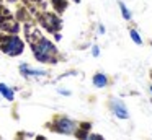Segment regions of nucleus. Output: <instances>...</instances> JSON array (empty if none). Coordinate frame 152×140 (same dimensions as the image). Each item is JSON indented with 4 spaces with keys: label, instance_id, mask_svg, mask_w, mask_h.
Segmentation results:
<instances>
[{
    "label": "nucleus",
    "instance_id": "1",
    "mask_svg": "<svg viewBox=\"0 0 152 140\" xmlns=\"http://www.w3.org/2000/svg\"><path fill=\"white\" fill-rule=\"evenodd\" d=\"M33 54L38 62H56L57 47L46 38H39L36 42H33Z\"/></svg>",
    "mask_w": 152,
    "mask_h": 140
},
{
    "label": "nucleus",
    "instance_id": "2",
    "mask_svg": "<svg viewBox=\"0 0 152 140\" xmlns=\"http://www.w3.org/2000/svg\"><path fill=\"white\" fill-rule=\"evenodd\" d=\"M0 47H2V51L8 55H20L25 49V44L18 36L12 34V36H7V38L2 41V46H0Z\"/></svg>",
    "mask_w": 152,
    "mask_h": 140
},
{
    "label": "nucleus",
    "instance_id": "3",
    "mask_svg": "<svg viewBox=\"0 0 152 140\" xmlns=\"http://www.w3.org/2000/svg\"><path fill=\"white\" fill-rule=\"evenodd\" d=\"M54 130H57L59 133H66V135H70L77 130V124L74 122L69 117H59L56 120V125H54Z\"/></svg>",
    "mask_w": 152,
    "mask_h": 140
},
{
    "label": "nucleus",
    "instance_id": "4",
    "mask_svg": "<svg viewBox=\"0 0 152 140\" xmlns=\"http://www.w3.org/2000/svg\"><path fill=\"white\" fill-rule=\"evenodd\" d=\"M111 111L113 114H115L118 119H129V111L128 107H126V104L123 103L119 98H115V99H111Z\"/></svg>",
    "mask_w": 152,
    "mask_h": 140
},
{
    "label": "nucleus",
    "instance_id": "5",
    "mask_svg": "<svg viewBox=\"0 0 152 140\" xmlns=\"http://www.w3.org/2000/svg\"><path fill=\"white\" fill-rule=\"evenodd\" d=\"M20 72H21L23 77H44V75L48 73V72L43 70V68H33L28 64H21L20 65Z\"/></svg>",
    "mask_w": 152,
    "mask_h": 140
},
{
    "label": "nucleus",
    "instance_id": "6",
    "mask_svg": "<svg viewBox=\"0 0 152 140\" xmlns=\"http://www.w3.org/2000/svg\"><path fill=\"white\" fill-rule=\"evenodd\" d=\"M108 77H106L105 73H102V72H98V73H95L93 75V78H92V83H93V86H96V88H105V86H108Z\"/></svg>",
    "mask_w": 152,
    "mask_h": 140
},
{
    "label": "nucleus",
    "instance_id": "7",
    "mask_svg": "<svg viewBox=\"0 0 152 140\" xmlns=\"http://www.w3.org/2000/svg\"><path fill=\"white\" fill-rule=\"evenodd\" d=\"M44 25H46V28H49L51 31H56L57 28L61 26V21L56 18V16H53V15H48V16H44Z\"/></svg>",
    "mask_w": 152,
    "mask_h": 140
},
{
    "label": "nucleus",
    "instance_id": "8",
    "mask_svg": "<svg viewBox=\"0 0 152 140\" xmlns=\"http://www.w3.org/2000/svg\"><path fill=\"white\" fill-rule=\"evenodd\" d=\"M0 94H2L5 99H8V101H13V98H15L13 90H12L8 85H5V83H0Z\"/></svg>",
    "mask_w": 152,
    "mask_h": 140
},
{
    "label": "nucleus",
    "instance_id": "9",
    "mask_svg": "<svg viewBox=\"0 0 152 140\" xmlns=\"http://www.w3.org/2000/svg\"><path fill=\"white\" fill-rule=\"evenodd\" d=\"M118 5H119V10H121V16L126 20V21H131L132 15H131V12H129V8L126 7V3L124 2H119Z\"/></svg>",
    "mask_w": 152,
    "mask_h": 140
},
{
    "label": "nucleus",
    "instance_id": "10",
    "mask_svg": "<svg viewBox=\"0 0 152 140\" xmlns=\"http://www.w3.org/2000/svg\"><path fill=\"white\" fill-rule=\"evenodd\" d=\"M129 38H131V41L134 42L136 46H142V38L136 29H129Z\"/></svg>",
    "mask_w": 152,
    "mask_h": 140
},
{
    "label": "nucleus",
    "instance_id": "11",
    "mask_svg": "<svg viewBox=\"0 0 152 140\" xmlns=\"http://www.w3.org/2000/svg\"><path fill=\"white\" fill-rule=\"evenodd\" d=\"M92 55L93 57H98L100 55V47L98 46H92Z\"/></svg>",
    "mask_w": 152,
    "mask_h": 140
},
{
    "label": "nucleus",
    "instance_id": "12",
    "mask_svg": "<svg viewBox=\"0 0 152 140\" xmlns=\"http://www.w3.org/2000/svg\"><path fill=\"white\" fill-rule=\"evenodd\" d=\"M83 140H103L102 135H87Z\"/></svg>",
    "mask_w": 152,
    "mask_h": 140
},
{
    "label": "nucleus",
    "instance_id": "13",
    "mask_svg": "<svg viewBox=\"0 0 152 140\" xmlns=\"http://www.w3.org/2000/svg\"><path fill=\"white\" fill-rule=\"evenodd\" d=\"M105 33H106L105 26H103V25H100V26H98V34H105Z\"/></svg>",
    "mask_w": 152,
    "mask_h": 140
},
{
    "label": "nucleus",
    "instance_id": "14",
    "mask_svg": "<svg viewBox=\"0 0 152 140\" xmlns=\"http://www.w3.org/2000/svg\"><path fill=\"white\" fill-rule=\"evenodd\" d=\"M59 93H61V94H64V96H69L70 91H69V90H62V88H59Z\"/></svg>",
    "mask_w": 152,
    "mask_h": 140
},
{
    "label": "nucleus",
    "instance_id": "15",
    "mask_svg": "<svg viewBox=\"0 0 152 140\" xmlns=\"http://www.w3.org/2000/svg\"><path fill=\"white\" fill-rule=\"evenodd\" d=\"M151 93H152V85H151Z\"/></svg>",
    "mask_w": 152,
    "mask_h": 140
},
{
    "label": "nucleus",
    "instance_id": "16",
    "mask_svg": "<svg viewBox=\"0 0 152 140\" xmlns=\"http://www.w3.org/2000/svg\"><path fill=\"white\" fill-rule=\"evenodd\" d=\"M151 77H152V73H151Z\"/></svg>",
    "mask_w": 152,
    "mask_h": 140
}]
</instances>
